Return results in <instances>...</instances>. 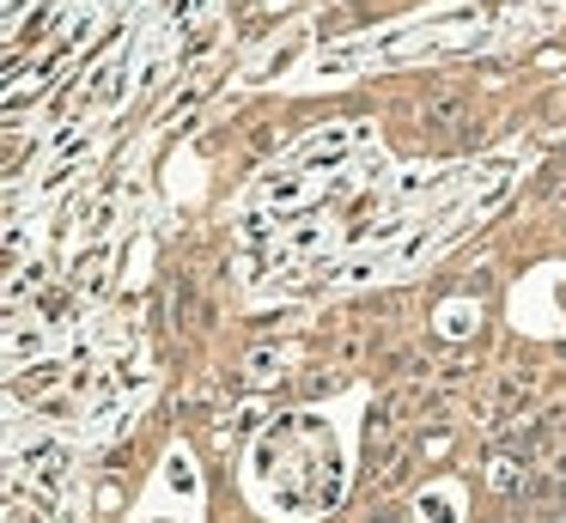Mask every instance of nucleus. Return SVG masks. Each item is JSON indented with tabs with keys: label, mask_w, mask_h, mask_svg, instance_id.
I'll use <instances>...</instances> for the list:
<instances>
[{
	"label": "nucleus",
	"mask_w": 566,
	"mask_h": 523,
	"mask_svg": "<svg viewBox=\"0 0 566 523\" xmlns=\"http://www.w3.org/2000/svg\"><path fill=\"white\" fill-rule=\"evenodd\" d=\"M457 116V97H439V104H427V122H451Z\"/></svg>",
	"instance_id": "nucleus-1"
}]
</instances>
